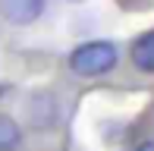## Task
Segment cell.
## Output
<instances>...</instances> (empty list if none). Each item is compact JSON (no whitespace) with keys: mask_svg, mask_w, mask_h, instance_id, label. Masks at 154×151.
I'll list each match as a JSON object with an SVG mask.
<instances>
[{"mask_svg":"<svg viewBox=\"0 0 154 151\" xmlns=\"http://www.w3.org/2000/svg\"><path fill=\"white\" fill-rule=\"evenodd\" d=\"M69 69L82 79H97V76H107L120 63V47L113 41H82L69 51Z\"/></svg>","mask_w":154,"mask_h":151,"instance_id":"6da1fadb","label":"cell"},{"mask_svg":"<svg viewBox=\"0 0 154 151\" xmlns=\"http://www.w3.org/2000/svg\"><path fill=\"white\" fill-rule=\"evenodd\" d=\"M47 0H0V16L10 25H32L44 13Z\"/></svg>","mask_w":154,"mask_h":151,"instance_id":"7a4b0ae2","label":"cell"},{"mask_svg":"<svg viewBox=\"0 0 154 151\" xmlns=\"http://www.w3.org/2000/svg\"><path fill=\"white\" fill-rule=\"evenodd\" d=\"M132 63L142 72H154V32H142L132 41Z\"/></svg>","mask_w":154,"mask_h":151,"instance_id":"3957f363","label":"cell"},{"mask_svg":"<svg viewBox=\"0 0 154 151\" xmlns=\"http://www.w3.org/2000/svg\"><path fill=\"white\" fill-rule=\"evenodd\" d=\"M22 145V129L13 116L0 113V151H19Z\"/></svg>","mask_w":154,"mask_h":151,"instance_id":"277c9868","label":"cell"},{"mask_svg":"<svg viewBox=\"0 0 154 151\" xmlns=\"http://www.w3.org/2000/svg\"><path fill=\"white\" fill-rule=\"evenodd\" d=\"M132 151H154V142H151V139H148V142H138Z\"/></svg>","mask_w":154,"mask_h":151,"instance_id":"5b68a950","label":"cell"},{"mask_svg":"<svg viewBox=\"0 0 154 151\" xmlns=\"http://www.w3.org/2000/svg\"><path fill=\"white\" fill-rule=\"evenodd\" d=\"M69 3H79V0H69Z\"/></svg>","mask_w":154,"mask_h":151,"instance_id":"8992f818","label":"cell"}]
</instances>
